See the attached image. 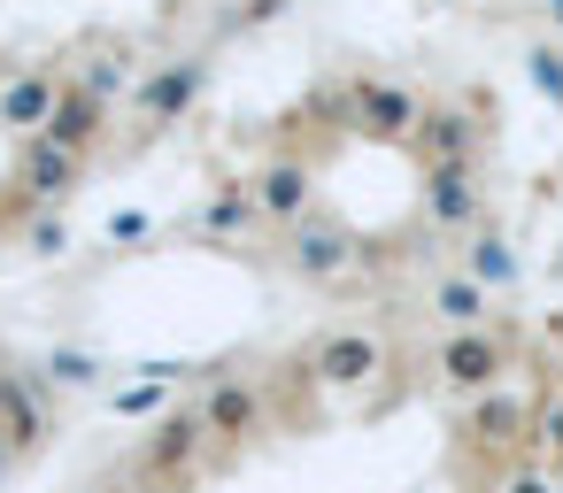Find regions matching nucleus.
I'll return each mask as SVG.
<instances>
[{"label":"nucleus","mask_w":563,"mask_h":493,"mask_svg":"<svg viewBox=\"0 0 563 493\" xmlns=\"http://www.w3.org/2000/svg\"><path fill=\"white\" fill-rule=\"evenodd\" d=\"M55 101H63L55 70H16L9 86H0V124H16V132H47Z\"/></svg>","instance_id":"nucleus-6"},{"label":"nucleus","mask_w":563,"mask_h":493,"mask_svg":"<svg viewBox=\"0 0 563 493\" xmlns=\"http://www.w3.org/2000/svg\"><path fill=\"white\" fill-rule=\"evenodd\" d=\"M548 9H555V16H563V0H548Z\"/></svg>","instance_id":"nucleus-22"},{"label":"nucleus","mask_w":563,"mask_h":493,"mask_svg":"<svg viewBox=\"0 0 563 493\" xmlns=\"http://www.w3.org/2000/svg\"><path fill=\"white\" fill-rule=\"evenodd\" d=\"M124 78H132V70H124V55H101V63H93V70H86V78H78V86H86V93H101V101H109V93H124Z\"/></svg>","instance_id":"nucleus-18"},{"label":"nucleus","mask_w":563,"mask_h":493,"mask_svg":"<svg viewBox=\"0 0 563 493\" xmlns=\"http://www.w3.org/2000/svg\"><path fill=\"white\" fill-rule=\"evenodd\" d=\"M532 78H540V93H555V101H563V55H555V47H540V55H532Z\"/></svg>","instance_id":"nucleus-20"},{"label":"nucleus","mask_w":563,"mask_h":493,"mask_svg":"<svg viewBox=\"0 0 563 493\" xmlns=\"http://www.w3.org/2000/svg\"><path fill=\"white\" fill-rule=\"evenodd\" d=\"M201 447H209V424H201V408H194V416H170V424H155V439L140 447V478L170 485V478H186V470L201 462Z\"/></svg>","instance_id":"nucleus-2"},{"label":"nucleus","mask_w":563,"mask_h":493,"mask_svg":"<svg viewBox=\"0 0 563 493\" xmlns=\"http://www.w3.org/2000/svg\"><path fill=\"white\" fill-rule=\"evenodd\" d=\"M16 178H24V193H32V201H55V193H70V186H78V155H70V147H55V139H32V147H24V163H16Z\"/></svg>","instance_id":"nucleus-9"},{"label":"nucleus","mask_w":563,"mask_h":493,"mask_svg":"<svg viewBox=\"0 0 563 493\" xmlns=\"http://www.w3.org/2000/svg\"><path fill=\"white\" fill-rule=\"evenodd\" d=\"M417 139H424V170L432 163H471V116H455V109H432L417 124Z\"/></svg>","instance_id":"nucleus-11"},{"label":"nucleus","mask_w":563,"mask_h":493,"mask_svg":"<svg viewBox=\"0 0 563 493\" xmlns=\"http://www.w3.org/2000/svg\"><path fill=\"white\" fill-rule=\"evenodd\" d=\"M101 124H109V101H101V93H86V86H63V101H55V116H47V132H40V139H55V147H70V155H86V147L101 139Z\"/></svg>","instance_id":"nucleus-4"},{"label":"nucleus","mask_w":563,"mask_h":493,"mask_svg":"<svg viewBox=\"0 0 563 493\" xmlns=\"http://www.w3.org/2000/svg\"><path fill=\"white\" fill-rule=\"evenodd\" d=\"M494 493H555V470H532V462H509L494 478Z\"/></svg>","instance_id":"nucleus-17"},{"label":"nucleus","mask_w":563,"mask_h":493,"mask_svg":"<svg viewBox=\"0 0 563 493\" xmlns=\"http://www.w3.org/2000/svg\"><path fill=\"white\" fill-rule=\"evenodd\" d=\"M201 78H209L201 63H163V70H155V78L140 86V116H147V124H178V116L194 109Z\"/></svg>","instance_id":"nucleus-7"},{"label":"nucleus","mask_w":563,"mask_h":493,"mask_svg":"<svg viewBox=\"0 0 563 493\" xmlns=\"http://www.w3.org/2000/svg\"><path fill=\"white\" fill-rule=\"evenodd\" d=\"M255 209H263V201H247V193H217V201H209V232H240Z\"/></svg>","instance_id":"nucleus-16"},{"label":"nucleus","mask_w":563,"mask_h":493,"mask_svg":"<svg viewBox=\"0 0 563 493\" xmlns=\"http://www.w3.org/2000/svg\"><path fill=\"white\" fill-rule=\"evenodd\" d=\"M294 262H301V278H332V270H347V239L309 224V232H294Z\"/></svg>","instance_id":"nucleus-13"},{"label":"nucleus","mask_w":563,"mask_h":493,"mask_svg":"<svg viewBox=\"0 0 563 493\" xmlns=\"http://www.w3.org/2000/svg\"><path fill=\"white\" fill-rule=\"evenodd\" d=\"M255 201H263L271 216H301V209H309V170H301V163H271L263 186H255Z\"/></svg>","instance_id":"nucleus-12"},{"label":"nucleus","mask_w":563,"mask_h":493,"mask_svg":"<svg viewBox=\"0 0 563 493\" xmlns=\"http://www.w3.org/2000/svg\"><path fill=\"white\" fill-rule=\"evenodd\" d=\"M424 209H432V224H471V209H478L471 163H432L424 170Z\"/></svg>","instance_id":"nucleus-10"},{"label":"nucleus","mask_w":563,"mask_h":493,"mask_svg":"<svg viewBox=\"0 0 563 493\" xmlns=\"http://www.w3.org/2000/svg\"><path fill=\"white\" fill-rule=\"evenodd\" d=\"M532 447L548 455V470L563 478V385L555 393H540V408H532Z\"/></svg>","instance_id":"nucleus-15"},{"label":"nucleus","mask_w":563,"mask_h":493,"mask_svg":"<svg viewBox=\"0 0 563 493\" xmlns=\"http://www.w3.org/2000/svg\"><path fill=\"white\" fill-rule=\"evenodd\" d=\"M355 124L378 132V139H401V132L424 124V109H417L409 86H394V78H363V86H355Z\"/></svg>","instance_id":"nucleus-3"},{"label":"nucleus","mask_w":563,"mask_h":493,"mask_svg":"<svg viewBox=\"0 0 563 493\" xmlns=\"http://www.w3.org/2000/svg\"><path fill=\"white\" fill-rule=\"evenodd\" d=\"M501 362H509V339H494L486 324H471V332H455V339L440 347V378L463 385V393H486V385L501 378Z\"/></svg>","instance_id":"nucleus-1"},{"label":"nucleus","mask_w":563,"mask_h":493,"mask_svg":"<svg viewBox=\"0 0 563 493\" xmlns=\"http://www.w3.org/2000/svg\"><path fill=\"white\" fill-rule=\"evenodd\" d=\"M32 247H40V255H63V247H70V232H63L55 216H40V224H32Z\"/></svg>","instance_id":"nucleus-21"},{"label":"nucleus","mask_w":563,"mask_h":493,"mask_svg":"<svg viewBox=\"0 0 563 493\" xmlns=\"http://www.w3.org/2000/svg\"><path fill=\"white\" fill-rule=\"evenodd\" d=\"M201 424H209V439H247L263 424V393L247 378H217L209 401H201Z\"/></svg>","instance_id":"nucleus-5"},{"label":"nucleus","mask_w":563,"mask_h":493,"mask_svg":"<svg viewBox=\"0 0 563 493\" xmlns=\"http://www.w3.org/2000/svg\"><path fill=\"white\" fill-rule=\"evenodd\" d=\"M471 278H478V285L509 278V255H501V239H478V247H471Z\"/></svg>","instance_id":"nucleus-19"},{"label":"nucleus","mask_w":563,"mask_h":493,"mask_svg":"<svg viewBox=\"0 0 563 493\" xmlns=\"http://www.w3.org/2000/svg\"><path fill=\"white\" fill-rule=\"evenodd\" d=\"M309 370H317V378H332V385H355V378H371V370H378V339H371V332H332V339H317Z\"/></svg>","instance_id":"nucleus-8"},{"label":"nucleus","mask_w":563,"mask_h":493,"mask_svg":"<svg viewBox=\"0 0 563 493\" xmlns=\"http://www.w3.org/2000/svg\"><path fill=\"white\" fill-rule=\"evenodd\" d=\"M432 301H440V316H448L455 332H471V324H486V285H478V278H448V285H440Z\"/></svg>","instance_id":"nucleus-14"}]
</instances>
